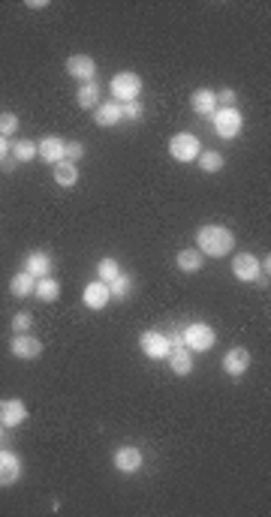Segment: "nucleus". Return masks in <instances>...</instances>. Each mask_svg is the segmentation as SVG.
<instances>
[{"label": "nucleus", "mask_w": 271, "mask_h": 517, "mask_svg": "<svg viewBox=\"0 0 271 517\" xmlns=\"http://www.w3.org/2000/svg\"><path fill=\"white\" fill-rule=\"evenodd\" d=\"M169 154L178 163H196V157L202 154V145H199V139L193 133H178L169 141Z\"/></svg>", "instance_id": "obj_4"}, {"label": "nucleus", "mask_w": 271, "mask_h": 517, "mask_svg": "<svg viewBox=\"0 0 271 517\" xmlns=\"http://www.w3.org/2000/svg\"><path fill=\"white\" fill-rule=\"evenodd\" d=\"M193 111L202 118H211L217 111V94L211 87H199L193 94Z\"/></svg>", "instance_id": "obj_20"}, {"label": "nucleus", "mask_w": 271, "mask_h": 517, "mask_svg": "<svg viewBox=\"0 0 271 517\" xmlns=\"http://www.w3.org/2000/svg\"><path fill=\"white\" fill-rule=\"evenodd\" d=\"M120 274V265H118V259H99V265H97V280H103V283H112L115 277Z\"/></svg>", "instance_id": "obj_26"}, {"label": "nucleus", "mask_w": 271, "mask_h": 517, "mask_svg": "<svg viewBox=\"0 0 271 517\" xmlns=\"http://www.w3.org/2000/svg\"><path fill=\"white\" fill-rule=\"evenodd\" d=\"M34 295L39 301H46V304H55L60 298V283L52 277V274H48V277H39L36 286H34Z\"/></svg>", "instance_id": "obj_21"}, {"label": "nucleus", "mask_w": 271, "mask_h": 517, "mask_svg": "<svg viewBox=\"0 0 271 517\" xmlns=\"http://www.w3.org/2000/svg\"><path fill=\"white\" fill-rule=\"evenodd\" d=\"M18 133V118L13 115V111H4V115H0V136H15Z\"/></svg>", "instance_id": "obj_29"}, {"label": "nucleus", "mask_w": 271, "mask_h": 517, "mask_svg": "<svg viewBox=\"0 0 271 517\" xmlns=\"http://www.w3.org/2000/svg\"><path fill=\"white\" fill-rule=\"evenodd\" d=\"M25 421H27L25 400H18V397L0 400V424H4V427H18V424H25Z\"/></svg>", "instance_id": "obj_11"}, {"label": "nucleus", "mask_w": 271, "mask_h": 517, "mask_svg": "<svg viewBox=\"0 0 271 517\" xmlns=\"http://www.w3.org/2000/svg\"><path fill=\"white\" fill-rule=\"evenodd\" d=\"M169 367H172V373H178V376L193 373V352L187 346H172V352H169Z\"/></svg>", "instance_id": "obj_17"}, {"label": "nucleus", "mask_w": 271, "mask_h": 517, "mask_svg": "<svg viewBox=\"0 0 271 517\" xmlns=\"http://www.w3.org/2000/svg\"><path fill=\"white\" fill-rule=\"evenodd\" d=\"M34 286H36V280L30 277L27 271H18L13 280H9V292H13L15 298H27V295H34Z\"/></svg>", "instance_id": "obj_23"}, {"label": "nucleus", "mask_w": 271, "mask_h": 517, "mask_svg": "<svg viewBox=\"0 0 271 517\" xmlns=\"http://www.w3.org/2000/svg\"><path fill=\"white\" fill-rule=\"evenodd\" d=\"M120 118H124V108H120V103H115V99H109V103H99L97 106V127H115L120 124Z\"/></svg>", "instance_id": "obj_18"}, {"label": "nucleus", "mask_w": 271, "mask_h": 517, "mask_svg": "<svg viewBox=\"0 0 271 517\" xmlns=\"http://www.w3.org/2000/svg\"><path fill=\"white\" fill-rule=\"evenodd\" d=\"M196 163H199V169L202 171H208V175H214V171H220L223 169V154H217V150H202V154L196 157Z\"/></svg>", "instance_id": "obj_25"}, {"label": "nucleus", "mask_w": 271, "mask_h": 517, "mask_svg": "<svg viewBox=\"0 0 271 517\" xmlns=\"http://www.w3.org/2000/svg\"><path fill=\"white\" fill-rule=\"evenodd\" d=\"M139 346H142V352L148 355L151 361L169 358V352H172V343H169V337H166V334H160V331H145L142 337H139Z\"/></svg>", "instance_id": "obj_6"}, {"label": "nucleus", "mask_w": 271, "mask_h": 517, "mask_svg": "<svg viewBox=\"0 0 271 517\" xmlns=\"http://www.w3.org/2000/svg\"><path fill=\"white\" fill-rule=\"evenodd\" d=\"M217 334L211 325H205V322H190V325L181 331V343L190 349V352H208L211 346H214Z\"/></svg>", "instance_id": "obj_2"}, {"label": "nucleus", "mask_w": 271, "mask_h": 517, "mask_svg": "<svg viewBox=\"0 0 271 517\" xmlns=\"http://www.w3.org/2000/svg\"><path fill=\"white\" fill-rule=\"evenodd\" d=\"M120 108H124V118H127V120H139V118L145 115V108H142V103H139V99H133V103H124Z\"/></svg>", "instance_id": "obj_32"}, {"label": "nucleus", "mask_w": 271, "mask_h": 517, "mask_svg": "<svg viewBox=\"0 0 271 517\" xmlns=\"http://www.w3.org/2000/svg\"><path fill=\"white\" fill-rule=\"evenodd\" d=\"M55 184L57 187H76L78 184V166L64 160V163L55 166Z\"/></svg>", "instance_id": "obj_22"}, {"label": "nucleus", "mask_w": 271, "mask_h": 517, "mask_svg": "<svg viewBox=\"0 0 271 517\" xmlns=\"http://www.w3.org/2000/svg\"><path fill=\"white\" fill-rule=\"evenodd\" d=\"M0 436H4V427H0Z\"/></svg>", "instance_id": "obj_36"}, {"label": "nucleus", "mask_w": 271, "mask_h": 517, "mask_svg": "<svg viewBox=\"0 0 271 517\" xmlns=\"http://www.w3.org/2000/svg\"><path fill=\"white\" fill-rule=\"evenodd\" d=\"M76 103L82 108H97L99 106V85L97 82H85L82 87H78V94H76Z\"/></svg>", "instance_id": "obj_24"}, {"label": "nucleus", "mask_w": 271, "mask_h": 517, "mask_svg": "<svg viewBox=\"0 0 271 517\" xmlns=\"http://www.w3.org/2000/svg\"><path fill=\"white\" fill-rule=\"evenodd\" d=\"M232 274H235V280H241V283H256V280H263V274H259V259L253 256V253H235V259H232Z\"/></svg>", "instance_id": "obj_8"}, {"label": "nucleus", "mask_w": 271, "mask_h": 517, "mask_svg": "<svg viewBox=\"0 0 271 517\" xmlns=\"http://www.w3.org/2000/svg\"><path fill=\"white\" fill-rule=\"evenodd\" d=\"M217 103H223L220 108H232V106H235V90H232V87L217 90Z\"/></svg>", "instance_id": "obj_33"}, {"label": "nucleus", "mask_w": 271, "mask_h": 517, "mask_svg": "<svg viewBox=\"0 0 271 517\" xmlns=\"http://www.w3.org/2000/svg\"><path fill=\"white\" fill-rule=\"evenodd\" d=\"M64 154H67L69 163H78V160L85 157V145H82V141H76V139H73V141H69V145L64 148Z\"/></svg>", "instance_id": "obj_31"}, {"label": "nucleus", "mask_w": 271, "mask_h": 517, "mask_svg": "<svg viewBox=\"0 0 271 517\" xmlns=\"http://www.w3.org/2000/svg\"><path fill=\"white\" fill-rule=\"evenodd\" d=\"M6 154H9V141H6L4 136H0V163L6 160Z\"/></svg>", "instance_id": "obj_34"}, {"label": "nucleus", "mask_w": 271, "mask_h": 517, "mask_svg": "<svg viewBox=\"0 0 271 517\" xmlns=\"http://www.w3.org/2000/svg\"><path fill=\"white\" fill-rule=\"evenodd\" d=\"M64 139L60 136H46V139H39V145H36V154L46 160V163H64L67 160V154H64Z\"/></svg>", "instance_id": "obj_15"}, {"label": "nucleus", "mask_w": 271, "mask_h": 517, "mask_svg": "<svg viewBox=\"0 0 271 517\" xmlns=\"http://www.w3.org/2000/svg\"><path fill=\"white\" fill-rule=\"evenodd\" d=\"M30 325H34V316H30V313L22 310V313H15V316H13V331L15 334H27Z\"/></svg>", "instance_id": "obj_30"}, {"label": "nucleus", "mask_w": 271, "mask_h": 517, "mask_svg": "<svg viewBox=\"0 0 271 517\" xmlns=\"http://www.w3.org/2000/svg\"><path fill=\"white\" fill-rule=\"evenodd\" d=\"M9 352L22 361H36L43 355V340L30 337V334H15L13 343H9Z\"/></svg>", "instance_id": "obj_9"}, {"label": "nucleus", "mask_w": 271, "mask_h": 517, "mask_svg": "<svg viewBox=\"0 0 271 517\" xmlns=\"http://www.w3.org/2000/svg\"><path fill=\"white\" fill-rule=\"evenodd\" d=\"M82 301H85V307H88V310H103L106 304L112 301V292H109V283H103V280L88 283V286H85V292H82Z\"/></svg>", "instance_id": "obj_12"}, {"label": "nucleus", "mask_w": 271, "mask_h": 517, "mask_svg": "<svg viewBox=\"0 0 271 517\" xmlns=\"http://www.w3.org/2000/svg\"><path fill=\"white\" fill-rule=\"evenodd\" d=\"M25 271H27L34 280L48 277V271H52V256H48L46 250H30L27 256H25Z\"/></svg>", "instance_id": "obj_16"}, {"label": "nucleus", "mask_w": 271, "mask_h": 517, "mask_svg": "<svg viewBox=\"0 0 271 517\" xmlns=\"http://www.w3.org/2000/svg\"><path fill=\"white\" fill-rule=\"evenodd\" d=\"M109 90H112L115 103H133V99H139V94H142V76L136 73H118L112 78V85H109Z\"/></svg>", "instance_id": "obj_3"}, {"label": "nucleus", "mask_w": 271, "mask_h": 517, "mask_svg": "<svg viewBox=\"0 0 271 517\" xmlns=\"http://www.w3.org/2000/svg\"><path fill=\"white\" fill-rule=\"evenodd\" d=\"M214 129H217V136L220 139H226V141H232L238 133H241V124H244V118H241V111L232 106V108H220L217 106V111L214 115Z\"/></svg>", "instance_id": "obj_5"}, {"label": "nucleus", "mask_w": 271, "mask_h": 517, "mask_svg": "<svg viewBox=\"0 0 271 517\" xmlns=\"http://www.w3.org/2000/svg\"><path fill=\"white\" fill-rule=\"evenodd\" d=\"M223 370L229 373V376H244V373L250 370V352L244 349V346H235V349H229L226 355H223Z\"/></svg>", "instance_id": "obj_14"}, {"label": "nucleus", "mask_w": 271, "mask_h": 517, "mask_svg": "<svg viewBox=\"0 0 271 517\" xmlns=\"http://www.w3.org/2000/svg\"><path fill=\"white\" fill-rule=\"evenodd\" d=\"M112 463H115V469L118 472H139L142 469V463H145V458H142V451L136 448V445H118V448L112 451Z\"/></svg>", "instance_id": "obj_7"}, {"label": "nucleus", "mask_w": 271, "mask_h": 517, "mask_svg": "<svg viewBox=\"0 0 271 517\" xmlns=\"http://www.w3.org/2000/svg\"><path fill=\"white\" fill-rule=\"evenodd\" d=\"M67 73L73 76V78H78V82H94L97 78V60L90 57V55H73L67 60Z\"/></svg>", "instance_id": "obj_10"}, {"label": "nucleus", "mask_w": 271, "mask_h": 517, "mask_svg": "<svg viewBox=\"0 0 271 517\" xmlns=\"http://www.w3.org/2000/svg\"><path fill=\"white\" fill-rule=\"evenodd\" d=\"M109 292H112V298H127L130 295V277H127L124 271H120L118 277L109 283Z\"/></svg>", "instance_id": "obj_28"}, {"label": "nucleus", "mask_w": 271, "mask_h": 517, "mask_svg": "<svg viewBox=\"0 0 271 517\" xmlns=\"http://www.w3.org/2000/svg\"><path fill=\"white\" fill-rule=\"evenodd\" d=\"M175 265H178V271H184V274H196V271L205 268V256L199 250L187 247V250H181L175 256Z\"/></svg>", "instance_id": "obj_19"}, {"label": "nucleus", "mask_w": 271, "mask_h": 517, "mask_svg": "<svg viewBox=\"0 0 271 517\" xmlns=\"http://www.w3.org/2000/svg\"><path fill=\"white\" fill-rule=\"evenodd\" d=\"M9 150H13V157L18 160V163H30V160L36 157V145H34V141H27V139L15 141V145L9 148Z\"/></svg>", "instance_id": "obj_27"}, {"label": "nucleus", "mask_w": 271, "mask_h": 517, "mask_svg": "<svg viewBox=\"0 0 271 517\" xmlns=\"http://www.w3.org/2000/svg\"><path fill=\"white\" fill-rule=\"evenodd\" d=\"M48 6V0H27V9H43Z\"/></svg>", "instance_id": "obj_35"}, {"label": "nucleus", "mask_w": 271, "mask_h": 517, "mask_svg": "<svg viewBox=\"0 0 271 517\" xmlns=\"http://www.w3.org/2000/svg\"><path fill=\"white\" fill-rule=\"evenodd\" d=\"M235 247V235L232 229L220 226V222H208V226H199L196 229V250L202 256H229Z\"/></svg>", "instance_id": "obj_1"}, {"label": "nucleus", "mask_w": 271, "mask_h": 517, "mask_svg": "<svg viewBox=\"0 0 271 517\" xmlns=\"http://www.w3.org/2000/svg\"><path fill=\"white\" fill-rule=\"evenodd\" d=\"M22 479V460L13 451H0V488H13Z\"/></svg>", "instance_id": "obj_13"}]
</instances>
